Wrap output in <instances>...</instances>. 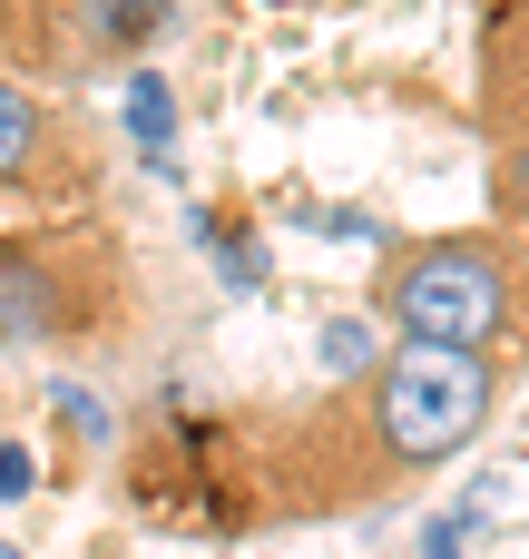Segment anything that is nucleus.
Listing matches in <instances>:
<instances>
[{"instance_id":"nucleus-5","label":"nucleus","mask_w":529,"mask_h":559,"mask_svg":"<svg viewBox=\"0 0 529 559\" xmlns=\"http://www.w3.org/2000/svg\"><path fill=\"white\" fill-rule=\"evenodd\" d=\"M481 177L491 226L529 255V0H481Z\"/></svg>"},{"instance_id":"nucleus-10","label":"nucleus","mask_w":529,"mask_h":559,"mask_svg":"<svg viewBox=\"0 0 529 559\" xmlns=\"http://www.w3.org/2000/svg\"><path fill=\"white\" fill-rule=\"evenodd\" d=\"M0 559H20V550H10V540H0Z\"/></svg>"},{"instance_id":"nucleus-6","label":"nucleus","mask_w":529,"mask_h":559,"mask_svg":"<svg viewBox=\"0 0 529 559\" xmlns=\"http://www.w3.org/2000/svg\"><path fill=\"white\" fill-rule=\"evenodd\" d=\"M98 187V128L59 98H39V88H20V79H0V197H20V206H79Z\"/></svg>"},{"instance_id":"nucleus-1","label":"nucleus","mask_w":529,"mask_h":559,"mask_svg":"<svg viewBox=\"0 0 529 559\" xmlns=\"http://www.w3.org/2000/svg\"><path fill=\"white\" fill-rule=\"evenodd\" d=\"M501 413V364L452 354V344H393L373 373L304 413H255V423H177L196 452H226L236 472L216 481V521H344L363 501L412 491L452 452H471Z\"/></svg>"},{"instance_id":"nucleus-3","label":"nucleus","mask_w":529,"mask_h":559,"mask_svg":"<svg viewBox=\"0 0 529 559\" xmlns=\"http://www.w3.org/2000/svg\"><path fill=\"white\" fill-rule=\"evenodd\" d=\"M128 295V255L108 226H49V236H0V344L39 334H108Z\"/></svg>"},{"instance_id":"nucleus-4","label":"nucleus","mask_w":529,"mask_h":559,"mask_svg":"<svg viewBox=\"0 0 529 559\" xmlns=\"http://www.w3.org/2000/svg\"><path fill=\"white\" fill-rule=\"evenodd\" d=\"M177 0H0V79H98V69H137L167 39Z\"/></svg>"},{"instance_id":"nucleus-7","label":"nucleus","mask_w":529,"mask_h":559,"mask_svg":"<svg viewBox=\"0 0 529 559\" xmlns=\"http://www.w3.org/2000/svg\"><path fill=\"white\" fill-rule=\"evenodd\" d=\"M128 128H137L147 147H167V138H177V108H167V79H147V69H137V88H128Z\"/></svg>"},{"instance_id":"nucleus-2","label":"nucleus","mask_w":529,"mask_h":559,"mask_svg":"<svg viewBox=\"0 0 529 559\" xmlns=\"http://www.w3.org/2000/svg\"><path fill=\"white\" fill-rule=\"evenodd\" d=\"M373 305L402 344H452V354H491L501 373L529 354V255L501 226H461V236H412L383 255Z\"/></svg>"},{"instance_id":"nucleus-9","label":"nucleus","mask_w":529,"mask_h":559,"mask_svg":"<svg viewBox=\"0 0 529 559\" xmlns=\"http://www.w3.org/2000/svg\"><path fill=\"white\" fill-rule=\"evenodd\" d=\"M20 491H29V452H20V442H0V501H20Z\"/></svg>"},{"instance_id":"nucleus-8","label":"nucleus","mask_w":529,"mask_h":559,"mask_svg":"<svg viewBox=\"0 0 529 559\" xmlns=\"http://www.w3.org/2000/svg\"><path fill=\"white\" fill-rule=\"evenodd\" d=\"M324 354H334V373H373V334L363 324H324Z\"/></svg>"}]
</instances>
